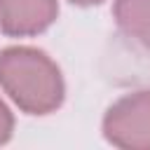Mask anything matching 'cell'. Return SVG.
<instances>
[{"label": "cell", "instance_id": "obj_1", "mask_svg": "<svg viewBox=\"0 0 150 150\" xmlns=\"http://www.w3.org/2000/svg\"><path fill=\"white\" fill-rule=\"evenodd\" d=\"M0 87L26 115H49L61 108L66 84L61 68L35 47H7L0 52Z\"/></svg>", "mask_w": 150, "mask_h": 150}, {"label": "cell", "instance_id": "obj_2", "mask_svg": "<svg viewBox=\"0 0 150 150\" xmlns=\"http://www.w3.org/2000/svg\"><path fill=\"white\" fill-rule=\"evenodd\" d=\"M103 136L122 150H150V89L117 98L103 115Z\"/></svg>", "mask_w": 150, "mask_h": 150}, {"label": "cell", "instance_id": "obj_3", "mask_svg": "<svg viewBox=\"0 0 150 150\" xmlns=\"http://www.w3.org/2000/svg\"><path fill=\"white\" fill-rule=\"evenodd\" d=\"M59 16V0H0V30L9 38L45 33Z\"/></svg>", "mask_w": 150, "mask_h": 150}, {"label": "cell", "instance_id": "obj_4", "mask_svg": "<svg viewBox=\"0 0 150 150\" xmlns=\"http://www.w3.org/2000/svg\"><path fill=\"white\" fill-rule=\"evenodd\" d=\"M112 16L129 40L150 49V0H115Z\"/></svg>", "mask_w": 150, "mask_h": 150}, {"label": "cell", "instance_id": "obj_5", "mask_svg": "<svg viewBox=\"0 0 150 150\" xmlns=\"http://www.w3.org/2000/svg\"><path fill=\"white\" fill-rule=\"evenodd\" d=\"M14 134V115L0 98V145H5Z\"/></svg>", "mask_w": 150, "mask_h": 150}, {"label": "cell", "instance_id": "obj_6", "mask_svg": "<svg viewBox=\"0 0 150 150\" xmlns=\"http://www.w3.org/2000/svg\"><path fill=\"white\" fill-rule=\"evenodd\" d=\"M73 5H80V7H91V5H101L103 0H70Z\"/></svg>", "mask_w": 150, "mask_h": 150}]
</instances>
